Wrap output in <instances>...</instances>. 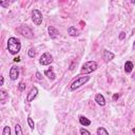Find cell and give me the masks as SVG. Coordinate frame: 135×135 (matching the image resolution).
Returning <instances> with one entry per match:
<instances>
[{
  "label": "cell",
  "mask_w": 135,
  "mask_h": 135,
  "mask_svg": "<svg viewBox=\"0 0 135 135\" xmlns=\"http://www.w3.org/2000/svg\"><path fill=\"white\" fill-rule=\"evenodd\" d=\"M20 49H21V43H20L18 38H16V37L9 38V40H8V50H9V52L12 54V55H16L17 53H19Z\"/></svg>",
  "instance_id": "6da1fadb"
},
{
  "label": "cell",
  "mask_w": 135,
  "mask_h": 135,
  "mask_svg": "<svg viewBox=\"0 0 135 135\" xmlns=\"http://www.w3.org/2000/svg\"><path fill=\"white\" fill-rule=\"evenodd\" d=\"M97 67H98V64L96 61H87L83 64L80 74H90V73L94 72L97 69Z\"/></svg>",
  "instance_id": "7a4b0ae2"
},
{
  "label": "cell",
  "mask_w": 135,
  "mask_h": 135,
  "mask_svg": "<svg viewBox=\"0 0 135 135\" xmlns=\"http://www.w3.org/2000/svg\"><path fill=\"white\" fill-rule=\"evenodd\" d=\"M89 80H90V76H80V77H78L76 80H74V81L72 83V85L70 87V90L71 91H75L76 89L80 88L83 85L88 83Z\"/></svg>",
  "instance_id": "3957f363"
},
{
  "label": "cell",
  "mask_w": 135,
  "mask_h": 135,
  "mask_svg": "<svg viewBox=\"0 0 135 135\" xmlns=\"http://www.w3.org/2000/svg\"><path fill=\"white\" fill-rule=\"evenodd\" d=\"M18 32L23 36V37H25V38H29V39H31V38H33V32H32V30L29 28V26H26V25H21L20 28L18 29Z\"/></svg>",
  "instance_id": "277c9868"
},
{
  "label": "cell",
  "mask_w": 135,
  "mask_h": 135,
  "mask_svg": "<svg viewBox=\"0 0 135 135\" xmlns=\"http://www.w3.org/2000/svg\"><path fill=\"white\" fill-rule=\"evenodd\" d=\"M32 20L36 25H40L42 22V14L39 10H33L32 11Z\"/></svg>",
  "instance_id": "5b68a950"
},
{
  "label": "cell",
  "mask_w": 135,
  "mask_h": 135,
  "mask_svg": "<svg viewBox=\"0 0 135 135\" xmlns=\"http://www.w3.org/2000/svg\"><path fill=\"white\" fill-rule=\"evenodd\" d=\"M39 62L42 66H49V64H51L53 62V56L51 55L50 53H44V54H42V56L40 57Z\"/></svg>",
  "instance_id": "8992f818"
},
{
  "label": "cell",
  "mask_w": 135,
  "mask_h": 135,
  "mask_svg": "<svg viewBox=\"0 0 135 135\" xmlns=\"http://www.w3.org/2000/svg\"><path fill=\"white\" fill-rule=\"evenodd\" d=\"M37 94H38V89H37L36 87H33V88L30 90V92L28 93V96H26V101H28V102L33 101V100L36 98Z\"/></svg>",
  "instance_id": "52a82bcc"
},
{
  "label": "cell",
  "mask_w": 135,
  "mask_h": 135,
  "mask_svg": "<svg viewBox=\"0 0 135 135\" xmlns=\"http://www.w3.org/2000/svg\"><path fill=\"white\" fill-rule=\"evenodd\" d=\"M19 77V69L17 67H12L10 70V78L11 80H16Z\"/></svg>",
  "instance_id": "ba28073f"
},
{
  "label": "cell",
  "mask_w": 135,
  "mask_h": 135,
  "mask_svg": "<svg viewBox=\"0 0 135 135\" xmlns=\"http://www.w3.org/2000/svg\"><path fill=\"white\" fill-rule=\"evenodd\" d=\"M48 32H49V35L52 39H55L58 37L59 35V32L57 31V29H55L54 26H49V29H48Z\"/></svg>",
  "instance_id": "9c48e42d"
},
{
  "label": "cell",
  "mask_w": 135,
  "mask_h": 135,
  "mask_svg": "<svg viewBox=\"0 0 135 135\" xmlns=\"http://www.w3.org/2000/svg\"><path fill=\"white\" fill-rule=\"evenodd\" d=\"M103 59H104V61L105 62H109V61H111L112 59H114V57H115V55L113 53H111V52H109V51H107V50H104L103 51Z\"/></svg>",
  "instance_id": "30bf717a"
},
{
  "label": "cell",
  "mask_w": 135,
  "mask_h": 135,
  "mask_svg": "<svg viewBox=\"0 0 135 135\" xmlns=\"http://www.w3.org/2000/svg\"><path fill=\"white\" fill-rule=\"evenodd\" d=\"M95 101L97 102V104H99L101 107H103L105 104V99H104L103 95H101V94H97L95 96Z\"/></svg>",
  "instance_id": "8fae6325"
},
{
  "label": "cell",
  "mask_w": 135,
  "mask_h": 135,
  "mask_svg": "<svg viewBox=\"0 0 135 135\" xmlns=\"http://www.w3.org/2000/svg\"><path fill=\"white\" fill-rule=\"evenodd\" d=\"M68 33L72 37H75V36H78L79 35V32H78V30L75 28V26H70V28L68 29Z\"/></svg>",
  "instance_id": "7c38bea8"
},
{
  "label": "cell",
  "mask_w": 135,
  "mask_h": 135,
  "mask_svg": "<svg viewBox=\"0 0 135 135\" xmlns=\"http://www.w3.org/2000/svg\"><path fill=\"white\" fill-rule=\"evenodd\" d=\"M79 122L83 126H85V127H87V126H90L91 125V120L90 119H88L87 117H85V116H80L79 117Z\"/></svg>",
  "instance_id": "4fadbf2b"
},
{
  "label": "cell",
  "mask_w": 135,
  "mask_h": 135,
  "mask_svg": "<svg viewBox=\"0 0 135 135\" xmlns=\"http://www.w3.org/2000/svg\"><path fill=\"white\" fill-rule=\"evenodd\" d=\"M44 74H45V76H48V78H50L51 80H54V79L56 78V74L53 72V70H52V69L46 70V71L44 72Z\"/></svg>",
  "instance_id": "5bb4252c"
},
{
  "label": "cell",
  "mask_w": 135,
  "mask_h": 135,
  "mask_svg": "<svg viewBox=\"0 0 135 135\" xmlns=\"http://www.w3.org/2000/svg\"><path fill=\"white\" fill-rule=\"evenodd\" d=\"M8 97H9V94L7 93L5 90H1V91H0V100H1L2 103L5 102V99H7Z\"/></svg>",
  "instance_id": "9a60e30c"
},
{
  "label": "cell",
  "mask_w": 135,
  "mask_h": 135,
  "mask_svg": "<svg viewBox=\"0 0 135 135\" xmlns=\"http://www.w3.org/2000/svg\"><path fill=\"white\" fill-rule=\"evenodd\" d=\"M133 70V63L131 61H127L125 63V72L126 73H131Z\"/></svg>",
  "instance_id": "2e32d148"
},
{
  "label": "cell",
  "mask_w": 135,
  "mask_h": 135,
  "mask_svg": "<svg viewBox=\"0 0 135 135\" xmlns=\"http://www.w3.org/2000/svg\"><path fill=\"white\" fill-rule=\"evenodd\" d=\"M97 135H110V134L108 133V131H107L104 128L99 127V128L97 129Z\"/></svg>",
  "instance_id": "e0dca14e"
},
{
  "label": "cell",
  "mask_w": 135,
  "mask_h": 135,
  "mask_svg": "<svg viewBox=\"0 0 135 135\" xmlns=\"http://www.w3.org/2000/svg\"><path fill=\"white\" fill-rule=\"evenodd\" d=\"M15 132H16V135H23V132H22V129L20 127V125H16L15 126Z\"/></svg>",
  "instance_id": "ac0fdd59"
},
{
  "label": "cell",
  "mask_w": 135,
  "mask_h": 135,
  "mask_svg": "<svg viewBox=\"0 0 135 135\" xmlns=\"http://www.w3.org/2000/svg\"><path fill=\"white\" fill-rule=\"evenodd\" d=\"M28 124H29V126H30L31 130L33 131V130L35 129V124H34V120H33L31 117H28Z\"/></svg>",
  "instance_id": "d6986e66"
},
{
  "label": "cell",
  "mask_w": 135,
  "mask_h": 135,
  "mask_svg": "<svg viewBox=\"0 0 135 135\" xmlns=\"http://www.w3.org/2000/svg\"><path fill=\"white\" fill-rule=\"evenodd\" d=\"M2 135H11V129L9 126H5L2 131Z\"/></svg>",
  "instance_id": "ffe728a7"
},
{
  "label": "cell",
  "mask_w": 135,
  "mask_h": 135,
  "mask_svg": "<svg viewBox=\"0 0 135 135\" xmlns=\"http://www.w3.org/2000/svg\"><path fill=\"white\" fill-rule=\"evenodd\" d=\"M28 55H29L31 58H34V57H35L36 53H35V50H34L33 48H31V49L29 50V52H28Z\"/></svg>",
  "instance_id": "44dd1931"
},
{
  "label": "cell",
  "mask_w": 135,
  "mask_h": 135,
  "mask_svg": "<svg viewBox=\"0 0 135 135\" xmlns=\"http://www.w3.org/2000/svg\"><path fill=\"white\" fill-rule=\"evenodd\" d=\"M80 134H81V135H91V133H90L87 129H85V128L80 129Z\"/></svg>",
  "instance_id": "7402d4cb"
},
{
  "label": "cell",
  "mask_w": 135,
  "mask_h": 135,
  "mask_svg": "<svg viewBox=\"0 0 135 135\" xmlns=\"http://www.w3.org/2000/svg\"><path fill=\"white\" fill-rule=\"evenodd\" d=\"M18 89H19V91H23V90L25 89V85L21 81V83L19 84V86H18Z\"/></svg>",
  "instance_id": "603a6c76"
},
{
  "label": "cell",
  "mask_w": 135,
  "mask_h": 135,
  "mask_svg": "<svg viewBox=\"0 0 135 135\" xmlns=\"http://www.w3.org/2000/svg\"><path fill=\"white\" fill-rule=\"evenodd\" d=\"M125 37H126V33H125V32H121V33L119 34V39H120V40H124Z\"/></svg>",
  "instance_id": "cb8c5ba5"
},
{
  "label": "cell",
  "mask_w": 135,
  "mask_h": 135,
  "mask_svg": "<svg viewBox=\"0 0 135 135\" xmlns=\"http://www.w3.org/2000/svg\"><path fill=\"white\" fill-rule=\"evenodd\" d=\"M9 4H10V2L8 1V2H0V5H1V7H3V8H7V7H9Z\"/></svg>",
  "instance_id": "d4e9b609"
},
{
  "label": "cell",
  "mask_w": 135,
  "mask_h": 135,
  "mask_svg": "<svg viewBox=\"0 0 135 135\" xmlns=\"http://www.w3.org/2000/svg\"><path fill=\"white\" fill-rule=\"evenodd\" d=\"M36 77H37V79H39V80H41V79H42V76H41V74H40L39 72H37V73H36Z\"/></svg>",
  "instance_id": "484cf974"
},
{
  "label": "cell",
  "mask_w": 135,
  "mask_h": 135,
  "mask_svg": "<svg viewBox=\"0 0 135 135\" xmlns=\"http://www.w3.org/2000/svg\"><path fill=\"white\" fill-rule=\"evenodd\" d=\"M118 97H119V94H118V93L114 94V95H113V100H117V99H118Z\"/></svg>",
  "instance_id": "4316f807"
},
{
  "label": "cell",
  "mask_w": 135,
  "mask_h": 135,
  "mask_svg": "<svg viewBox=\"0 0 135 135\" xmlns=\"http://www.w3.org/2000/svg\"><path fill=\"white\" fill-rule=\"evenodd\" d=\"M14 61H15V62H19V61H20V57H19V56H18V57H15V58H14Z\"/></svg>",
  "instance_id": "83f0119b"
},
{
  "label": "cell",
  "mask_w": 135,
  "mask_h": 135,
  "mask_svg": "<svg viewBox=\"0 0 135 135\" xmlns=\"http://www.w3.org/2000/svg\"><path fill=\"white\" fill-rule=\"evenodd\" d=\"M3 84H4V78L3 76H1V84H0V86H3Z\"/></svg>",
  "instance_id": "f1b7e54d"
},
{
  "label": "cell",
  "mask_w": 135,
  "mask_h": 135,
  "mask_svg": "<svg viewBox=\"0 0 135 135\" xmlns=\"http://www.w3.org/2000/svg\"><path fill=\"white\" fill-rule=\"evenodd\" d=\"M133 49L135 50V41H134V44H133Z\"/></svg>",
  "instance_id": "f546056e"
},
{
  "label": "cell",
  "mask_w": 135,
  "mask_h": 135,
  "mask_svg": "<svg viewBox=\"0 0 135 135\" xmlns=\"http://www.w3.org/2000/svg\"><path fill=\"white\" fill-rule=\"evenodd\" d=\"M133 133H135V129H133Z\"/></svg>",
  "instance_id": "4dcf8cb0"
},
{
  "label": "cell",
  "mask_w": 135,
  "mask_h": 135,
  "mask_svg": "<svg viewBox=\"0 0 135 135\" xmlns=\"http://www.w3.org/2000/svg\"><path fill=\"white\" fill-rule=\"evenodd\" d=\"M133 77H134V78H135V73H134V74H133Z\"/></svg>",
  "instance_id": "1f68e13d"
}]
</instances>
